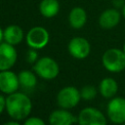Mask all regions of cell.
I'll return each mask as SVG.
<instances>
[{
  "label": "cell",
  "mask_w": 125,
  "mask_h": 125,
  "mask_svg": "<svg viewBox=\"0 0 125 125\" xmlns=\"http://www.w3.org/2000/svg\"><path fill=\"white\" fill-rule=\"evenodd\" d=\"M68 52L69 54L78 60L85 59L89 56L91 51L90 43L84 37H73L68 43Z\"/></svg>",
  "instance_id": "ba28073f"
},
{
  "label": "cell",
  "mask_w": 125,
  "mask_h": 125,
  "mask_svg": "<svg viewBox=\"0 0 125 125\" xmlns=\"http://www.w3.org/2000/svg\"><path fill=\"white\" fill-rule=\"evenodd\" d=\"M40 14L45 18H53L60 11V3L58 0H42L39 4Z\"/></svg>",
  "instance_id": "2e32d148"
},
{
  "label": "cell",
  "mask_w": 125,
  "mask_h": 125,
  "mask_svg": "<svg viewBox=\"0 0 125 125\" xmlns=\"http://www.w3.org/2000/svg\"><path fill=\"white\" fill-rule=\"evenodd\" d=\"M3 39H4V30H2V28L0 27V44Z\"/></svg>",
  "instance_id": "603a6c76"
},
{
  "label": "cell",
  "mask_w": 125,
  "mask_h": 125,
  "mask_svg": "<svg viewBox=\"0 0 125 125\" xmlns=\"http://www.w3.org/2000/svg\"><path fill=\"white\" fill-rule=\"evenodd\" d=\"M75 121H78L72 113L64 109H58L50 114L49 122L51 125H72Z\"/></svg>",
  "instance_id": "7c38bea8"
},
{
  "label": "cell",
  "mask_w": 125,
  "mask_h": 125,
  "mask_svg": "<svg viewBox=\"0 0 125 125\" xmlns=\"http://www.w3.org/2000/svg\"><path fill=\"white\" fill-rule=\"evenodd\" d=\"M99 91L104 98L111 99L115 96V94L118 91V84L113 78L105 77L101 81L99 86Z\"/></svg>",
  "instance_id": "9a60e30c"
},
{
  "label": "cell",
  "mask_w": 125,
  "mask_h": 125,
  "mask_svg": "<svg viewBox=\"0 0 125 125\" xmlns=\"http://www.w3.org/2000/svg\"><path fill=\"white\" fill-rule=\"evenodd\" d=\"M31 107L30 99L22 93H12L6 99V110L16 120L27 117L31 111Z\"/></svg>",
  "instance_id": "6da1fadb"
},
{
  "label": "cell",
  "mask_w": 125,
  "mask_h": 125,
  "mask_svg": "<svg viewBox=\"0 0 125 125\" xmlns=\"http://www.w3.org/2000/svg\"><path fill=\"white\" fill-rule=\"evenodd\" d=\"M87 21V13L82 7H74L68 14V22L75 29L82 28Z\"/></svg>",
  "instance_id": "4fadbf2b"
},
{
  "label": "cell",
  "mask_w": 125,
  "mask_h": 125,
  "mask_svg": "<svg viewBox=\"0 0 125 125\" xmlns=\"http://www.w3.org/2000/svg\"><path fill=\"white\" fill-rule=\"evenodd\" d=\"M17 61V51L14 45L7 42L0 44V70L10 69Z\"/></svg>",
  "instance_id": "30bf717a"
},
{
  "label": "cell",
  "mask_w": 125,
  "mask_h": 125,
  "mask_svg": "<svg viewBox=\"0 0 125 125\" xmlns=\"http://www.w3.org/2000/svg\"><path fill=\"white\" fill-rule=\"evenodd\" d=\"M106 113L109 120L115 124L125 122V99L122 97H113L108 102Z\"/></svg>",
  "instance_id": "3957f363"
},
{
  "label": "cell",
  "mask_w": 125,
  "mask_h": 125,
  "mask_svg": "<svg viewBox=\"0 0 125 125\" xmlns=\"http://www.w3.org/2000/svg\"><path fill=\"white\" fill-rule=\"evenodd\" d=\"M26 43L32 49H42L49 42V32L42 26H34L26 34Z\"/></svg>",
  "instance_id": "8992f818"
},
{
  "label": "cell",
  "mask_w": 125,
  "mask_h": 125,
  "mask_svg": "<svg viewBox=\"0 0 125 125\" xmlns=\"http://www.w3.org/2000/svg\"><path fill=\"white\" fill-rule=\"evenodd\" d=\"M102 62L106 70L113 73L120 72L125 69V53L121 49L110 48L104 53Z\"/></svg>",
  "instance_id": "7a4b0ae2"
},
{
  "label": "cell",
  "mask_w": 125,
  "mask_h": 125,
  "mask_svg": "<svg viewBox=\"0 0 125 125\" xmlns=\"http://www.w3.org/2000/svg\"><path fill=\"white\" fill-rule=\"evenodd\" d=\"M3 125H20V124L18 122H16V121H9V122H7V123H5Z\"/></svg>",
  "instance_id": "cb8c5ba5"
},
{
  "label": "cell",
  "mask_w": 125,
  "mask_h": 125,
  "mask_svg": "<svg viewBox=\"0 0 125 125\" xmlns=\"http://www.w3.org/2000/svg\"><path fill=\"white\" fill-rule=\"evenodd\" d=\"M19 77L12 71H0V91L6 94L15 93L19 88Z\"/></svg>",
  "instance_id": "8fae6325"
},
{
  "label": "cell",
  "mask_w": 125,
  "mask_h": 125,
  "mask_svg": "<svg viewBox=\"0 0 125 125\" xmlns=\"http://www.w3.org/2000/svg\"><path fill=\"white\" fill-rule=\"evenodd\" d=\"M80 95L84 100H92L97 95V89L92 85H86L81 89Z\"/></svg>",
  "instance_id": "ac0fdd59"
},
{
  "label": "cell",
  "mask_w": 125,
  "mask_h": 125,
  "mask_svg": "<svg viewBox=\"0 0 125 125\" xmlns=\"http://www.w3.org/2000/svg\"><path fill=\"white\" fill-rule=\"evenodd\" d=\"M34 70L40 77L50 80L55 78L59 74V65L57 62L53 59L44 57L36 62L34 65Z\"/></svg>",
  "instance_id": "277c9868"
},
{
  "label": "cell",
  "mask_w": 125,
  "mask_h": 125,
  "mask_svg": "<svg viewBox=\"0 0 125 125\" xmlns=\"http://www.w3.org/2000/svg\"><path fill=\"white\" fill-rule=\"evenodd\" d=\"M23 125H45L44 121L38 117H29L25 120Z\"/></svg>",
  "instance_id": "d6986e66"
},
{
  "label": "cell",
  "mask_w": 125,
  "mask_h": 125,
  "mask_svg": "<svg viewBox=\"0 0 125 125\" xmlns=\"http://www.w3.org/2000/svg\"><path fill=\"white\" fill-rule=\"evenodd\" d=\"M121 14H122V17L125 19V4H124V6L121 9Z\"/></svg>",
  "instance_id": "d4e9b609"
},
{
  "label": "cell",
  "mask_w": 125,
  "mask_h": 125,
  "mask_svg": "<svg viewBox=\"0 0 125 125\" xmlns=\"http://www.w3.org/2000/svg\"><path fill=\"white\" fill-rule=\"evenodd\" d=\"M79 125H106V118L104 113L95 107H85L78 115Z\"/></svg>",
  "instance_id": "5b68a950"
},
{
  "label": "cell",
  "mask_w": 125,
  "mask_h": 125,
  "mask_svg": "<svg viewBox=\"0 0 125 125\" xmlns=\"http://www.w3.org/2000/svg\"><path fill=\"white\" fill-rule=\"evenodd\" d=\"M18 77H19L20 84L22 87H24V88L30 89V88H33L36 85V82H37L36 77L29 70H23V71L20 72V74H19Z\"/></svg>",
  "instance_id": "e0dca14e"
},
{
  "label": "cell",
  "mask_w": 125,
  "mask_h": 125,
  "mask_svg": "<svg viewBox=\"0 0 125 125\" xmlns=\"http://www.w3.org/2000/svg\"><path fill=\"white\" fill-rule=\"evenodd\" d=\"M4 108H6V99L2 95H0V114L2 113Z\"/></svg>",
  "instance_id": "7402d4cb"
},
{
  "label": "cell",
  "mask_w": 125,
  "mask_h": 125,
  "mask_svg": "<svg viewBox=\"0 0 125 125\" xmlns=\"http://www.w3.org/2000/svg\"><path fill=\"white\" fill-rule=\"evenodd\" d=\"M122 51L125 53V42H124V44H123V47H122Z\"/></svg>",
  "instance_id": "484cf974"
},
{
  "label": "cell",
  "mask_w": 125,
  "mask_h": 125,
  "mask_svg": "<svg viewBox=\"0 0 125 125\" xmlns=\"http://www.w3.org/2000/svg\"><path fill=\"white\" fill-rule=\"evenodd\" d=\"M124 4H125V1L124 0H112V5L116 9H119V8L122 9V7L124 6Z\"/></svg>",
  "instance_id": "44dd1931"
},
{
  "label": "cell",
  "mask_w": 125,
  "mask_h": 125,
  "mask_svg": "<svg viewBox=\"0 0 125 125\" xmlns=\"http://www.w3.org/2000/svg\"><path fill=\"white\" fill-rule=\"evenodd\" d=\"M23 39V30L21 26L11 24L4 29V40L11 45H17Z\"/></svg>",
  "instance_id": "5bb4252c"
},
{
  "label": "cell",
  "mask_w": 125,
  "mask_h": 125,
  "mask_svg": "<svg viewBox=\"0 0 125 125\" xmlns=\"http://www.w3.org/2000/svg\"><path fill=\"white\" fill-rule=\"evenodd\" d=\"M122 14L116 8H108L103 11L99 17V25L104 29H111L118 25L120 22Z\"/></svg>",
  "instance_id": "9c48e42d"
},
{
  "label": "cell",
  "mask_w": 125,
  "mask_h": 125,
  "mask_svg": "<svg viewBox=\"0 0 125 125\" xmlns=\"http://www.w3.org/2000/svg\"><path fill=\"white\" fill-rule=\"evenodd\" d=\"M26 59H27V62H30V63L36 62V60H37V53H36L35 49H32V48H31V49L27 52Z\"/></svg>",
  "instance_id": "ffe728a7"
},
{
  "label": "cell",
  "mask_w": 125,
  "mask_h": 125,
  "mask_svg": "<svg viewBox=\"0 0 125 125\" xmlns=\"http://www.w3.org/2000/svg\"><path fill=\"white\" fill-rule=\"evenodd\" d=\"M122 125H125V122H124V123H123V124H122Z\"/></svg>",
  "instance_id": "4316f807"
},
{
  "label": "cell",
  "mask_w": 125,
  "mask_h": 125,
  "mask_svg": "<svg viewBox=\"0 0 125 125\" xmlns=\"http://www.w3.org/2000/svg\"><path fill=\"white\" fill-rule=\"evenodd\" d=\"M81 95L80 91L72 86H67L62 88L57 96L58 104L62 108H71L74 107L80 101Z\"/></svg>",
  "instance_id": "52a82bcc"
}]
</instances>
